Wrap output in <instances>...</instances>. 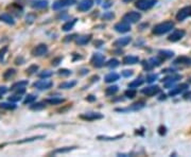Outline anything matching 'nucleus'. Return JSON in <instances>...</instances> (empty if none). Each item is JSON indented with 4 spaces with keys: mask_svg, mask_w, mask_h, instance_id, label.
Returning a JSON list of instances; mask_svg holds the SVG:
<instances>
[{
    "mask_svg": "<svg viewBox=\"0 0 191 157\" xmlns=\"http://www.w3.org/2000/svg\"><path fill=\"white\" fill-rule=\"evenodd\" d=\"M173 28H174V22L171 20H167V21H164V22H160L158 23V25H156L155 27L153 28L152 32H153V34H155V35H164V34L170 32Z\"/></svg>",
    "mask_w": 191,
    "mask_h": 157,
    "instance_id": "obj_1",
    "label": "nucleus"
},
{
    "mask_svg": "<svg viewBox=\"0 0 191 157\" xmlns=\"http://www.w3.org/2000/svg\"><path fill=\"white\" fill-rule=\"evenodd\" d=\"M157 0H137L135 6L140 11H148L156 4Z\"/></svg>",
    "mask_w": 191,
    "mask_h": 157,
    "instance_id": "obj_2",
    "label": "nucleus"
},
{
    "mask_svg": "<svg viewBox=\"0 0 191 157\" xmlns=\"http://www.w3.org/2000/svg\"><path fill=\"white\" fill-rule=\"evenodd\" d=\"M181 79H182L181 74L173 73V74H171V76L166 77V78L162 80V83H164L165 87L168 88V89H170V88H172L173 86L175 85V83H176V82H179Z\"/></svg>",
    "mask_w": 191,
    "mask_h": 157,
    "instance_id": "obj_3",
    "label": "nucleus"
},
{
    "mask_svg": "<svg viewBox=\"0 0 191 157\" xmlns=\"http://www.w3.org/2000/svg\"><path fill=\"white\" fill-rule=\"evenodd\" d=\"M76 3H77V0H56V1L53 2L52 9L55 11L62 10V9L67 8V6H71Z\"/></svg>",
    "mask_w": 191,
    "mask_h": 157,
    "instance_id": "obj_4",
    "label": "nucleus"
},
{
    "mask_svg": "<svg viewBox=\"0 0 191 157\" xmlns=\"http://www.w3.org/2000/svg\"><path fill=\"white\" fill-rule=\"evenodd\" d=\"M141 18V14L138 12H134V11H131V12H128L125 15L123 16V21H126L128 23H136L137 21H139Z\"/></svg>",
    "mask_w": 191,
    "mask_h": 157,
    "instance_id": "obj_5",
    "label": "nucleus"
},
{
    "mask_svg": "<svg viewBox=\"0 0 191 157\" xmlns=\"http://www.w3.org/2000/svg\"><path fill=\"white\" fill-rule=\"evenodd\" d=\"M145 105V103L143 101H139L134 104H132L130 107H126V108H116V111H119V113H128V111H140L141 108H143Z\"/></svg>",
    "mask_w": 191,
    "mask_h": 157,
    "instance_id": "obj_6",
    "label": "nucleus"
},
{
    "mask_svg": "<svg viewBox=\"0 0 191 157\" xmlns=\"http://www.w3.org/2000/svg\"><path fill=\"white\" fill-rule=\"evenodd\" d=\"M90 63H91V65H93L94 67L101 68L103 65H104V63H105L104 55L101 54V53H95V54L93 55V57H91Z\"/></svg>",
    "mask_w": 191,
    "mask_h": 157,
    "instance_id": "obj_7",
    "label": "nucleus"
},
{
    "mask_svg": "<svg viewBox=\"0 0 191 157\" xmlns=\"http://www.w3.org/2000/svg\"><path fill=\"white\" fill-rule=\"evenodd\" d=\"M186 31L185 30H182V29H176L168 36V40L169 42H172V43H176L179 40H181L182 38L185 36Z\"/></svg>",
    "mask_w": 191,
    "mask_h": 157,
    "instance_id": "obj_8",
    "label": "nucleus"
},
{
    "mask_svg": "<svg viewBox=\"0 0 191 157\" xmlns=\"http://www.w3.org/2000/svg\"><path fill=\"white\" fill-rule=\"evenodd\" d=\"M191 16V6H184L183 9H181V10L177 12L176 14V20L177 21H184L186 18H188V17Z\"/></svg>",
    "mask_w": 191,
    "mask_h": 157,
    "instance_id": "obj_9",
    "label": "nucleus"
},
{
    "mask_svg": "<svg viewBox=\"0 0 191 157\" xmlns=\"http://www.w3.org/2000/svg\"><path fill=\"white\" fill-rule=\"evenodd\" d=\"M33 86L35 88H37L38 90H47L52 87L53 82L49 81V80H46V79H43V80H39V81L35 82V83L33 84Z\"/></svg>",
    "mask_w": 191,
    "mask_h": 157,
    "instance_id": "obj_10",
    "label": "nucleus"
},
{
    "mask_svg": "<svg viewBox=\"0 0 191 157\" xmlns=\"http://www.w3.org/2000/svg\"><path fill=\"white\" fill-rule=\"evenodd\" d=\"M103 118V115L100 113H86L80 115V119L85 120V121H96Z\"/></svg>",
    "mask_w": 191,
    "mask_h": 157,
    "instance_id": "obj_11",
    "label": "nucleus"
},
{
    "mask_svg": "<svg viewBox=\"0 0 191 157\" xmlns=\"http://www.w3.org/2000/svg\"><path fill=\"white\" fill-rule=\"evenodd\" d=\"M48 52V46L46 44H39L32 50V55L33 56H42Z\"/></svg>",
    "mask_w": 191,
    "mask_h": 157,
    "instance_id": "obj_12",
    "label": "nucleus"
},
{
    "mask_svg": "<svg viewBox=\"0 0 191 157\" xmlns=\"http://www.w3.org/2000/svg\"><path fill=\"white\" fill-rule=\"evenodd\" d=\"M114 29L119 33H126V32L131 31V25L126 21H120V22L116 23Z\"/></svg>",
    "mask_w": 191,
    "mask_h": 157,
    "instance_id": "obj_13",
    "label": "nucleus"
},
{
    "mask_svg": "<svg viewBox=\"0 0 191 157\" xmlns=\"http://www.w3.org/2000/svg\"><path fill=\"white\" fill-rule=\"evenodd\" d=\"M94 5V0H81L78 4V10L81 12H87Z\"/></svg>",
    "mask_w": 191,
    "mask_h": 157,
    "instance_id": "obj_14",
    "label": "nucleus"
},
{
    "mask_svg": "<svg viewBox=\"0 0 191 157\" xmlns=\"http://www.w3.org/2000/svg\"><path fill=\"white\" fill-rule=\"evenodd\" d=\"M188 87H189V86H188L187 83H183V84H181V85L176 86V87H172V89H171L170 92H169V96L174 97V96H177V94H183L185 90H187Z\"/></svg>",
    "mask_w": 191,
    "mask_h": 157,
    "instance_id": "obj_15",
    "label": "nucleus"
},
{
    "mask_svg": "<svg viewBox=\"0 0 191 157\" xmlns=\"http://www.w3.org/2000/svg\"><path fill=\"white\" fill-rule=\"evenodd\" d=\"M131 42H132V37H130V36H123V37H120L117 40H115L113 46L116 47V48H121V47L128 46Z\"/></svg>",
    "mask_w": 191,
    "mask_h": 157,
    "instance_id": "obj_16",
    "label": "nucleus"
},
{
    "mask_svg": "<svg viewBox=\"0 0 191 157\" xmlns=\"http://www.w3.org/2000/svg\"><path fill=\"white\" fill-rule=\"evenodd\" d=\"M159 91H160V88L158 87L157 85L149 86V87L143 88V89L141 90V92H142L143 94H145V96H148V97H153V96H155V94H159Z\"/></svg>",
    "mask_w": 191,
    "mask_h": 157,
    "instance_id": "obj_17",
    "label": "nucleus"
},
{
    "mask_svg": "<svg viewBox=\"0 0 191 157\" xmlns=\"http://www.w3.org/2000/svg\"><path fill=\"white\" fill-rule=\"evenodd\" d=\"M91 37H93V35H91V34L79 36V37L76 38V43H77V45H79V46H84V45H87L89 42H90Z\"/></svg>",
    "mask_w": 191,
    "mask_h": 157,
    "instance_id": "obj_18",
    "label": "nucleus"
},
{
    "mask_svg": "<svg viewBox=\"0 0 191 157\" xmlns=\"http://www.w3.org/2000/svg\"><path fill=\"white\" fill-rule=\"evenodd\" d=\"M139 62V57L135 56V55H126L122 60V63L124 65H135Z\"/></svg>",
    "mask_w": 191,
    "mask_h": 157,
    "instance_id": "obj_19",
    "label": "nucleus"
},
{
    "mask_svg": "<svg viewBox=\"0 0 191 157\" xmlns=\"http://www.w3.org/2000/svg\"><path fill=\"white\" fill-rule=\"evenodd\" d=\"M0 20L8 23V25H11V26H13L15 23L14 18H13L12 15L9 14V13H3V14L0 15Z\"/></svg>",
    "mask_w": 191,
    "mask_h": 157,
    "instance_id": "obj_20",
    "label": "nucleus"
},
{
    "mask_svg": "<svg viewBox=\"0 0 191 157\" xmlns=\"http://www.w3.org/2000/svg\"><path fill=\"white\" fill-rule=\"evenodd\" d=\"M47 5H48V1L47 0H36V1H33L31 4V6L33 9H45L47 8Z\"/></svg>",
    "mask_w": 191,
    "mask_h": 157,
    "instance_id": "obj_21",
    "label": "nucleus"
},
{
    "mask_svg": "<svg viewBox=\"0 0 191 157\" xmlns=\"http://www.w3.org/2000/svg\"><path fill=\"white\" fill-rule=\"evenodd\" d=\"M28 84H29V82L26 81V80H22V81L16 82V83H14L12 86H11V90L15 91V90L20 89V88H26V86H28Z\"/></svg>",
    "mask_w": 191,
    "mask_h": 157,
    "instance_id": "obj_22",
    "label": "nucleus"
},
{
    "mask_svg": "<svg viewBox=\"0 0 191 157\" xmlns=\"http://www.w3.org/2000/svg\"><path fill=\"white\" fill-rule=\"evenodd\" d=\"M175 65H189L191 64V59H189L188 56H179L176 60L174 61Z\"/></svg>",
    "mask_w": 191,
    "mask_h": 157,
    "instance_id": "obj_23",
    "label": "nucleus"
},
{
    "mask_svg": "<svg viewBox=\"0 0 191 157\" xmlns=\"http://www.w3.org/2000/svg\"><path fill=\"white\" fill-rule=\"evenodd\" d=\"M8 9L12 11L13 13H15L17 16H20V15L22 14V6H20L19 4H17V3L11 4V5L8 6Z\"/></svg>",
    "mask_w": 191,
    "mask_h": 157,
    "instance_id": "obj_24",
    "label": "nucleus"
},
{
    "mask_svg": "<svg viewBox=\"0 0 191 157\" xmlns=\"http://www.w3.org/2000/svg\"><path fill=\"white\" fill-rule=\"evenodd\" d=\"M119 78H120V76L118 73H116V72H111V73L105 76L104 81L106 82V83H113V82L118 81Z\"/></svg>",
    "mask_w": 191,
    "mask_h": 157,
    "instance_id": "obj_25",
    "label": "nucleus"
},
{
    "mask_svg": "<svg viewBox=\"0 0 191 157\" xmlns=\"http://www.w3.org/2000/svg\"><path fill=\"white\" fill-rule=\"evenodd\" d=\"M77 147H66V148H59V149L54 150V151L52 152V154H64V153H69V152L73 151V150H76Z\"/></svg>",
    "mask_w": 191,
    "mask_h": 157,
    "instance_id": "obj_26",
    "label": "nucleus"
},
{
    "mask_svg": "<svg viewBox=\"0 0 191 157\" xmlns=\"http://www.w3.org/2000/svg\"><path fill=\"white\" fill-rule=\"evenodd\" d=\"M77 20H78V19L74 18V19H72V20H69V21H67V22H65L63 26H62V30L65 32L70 31V30L74 27V25L77 23Z\"/></svg>",
    "mask_w": 191,
    "mask_h": 157,
    "instance_id": "obj_27",
    "label": "nucleus"
},
{
    "mask_svg": "<svg viewBox=\"0 0 191 157\" xmlns=\"http://www.w3.org/2000/svg\"><path fill=\"white\" fill-rule=\"evenodd\" d=\"M162 61H164V60L160 56H156V57H151L148 62H149V64L152 66V68H154V67H158V66L162 65Z\"/></svg>",
    "mask_w": 191,
    "mask_h": 157,
    "instance_id": "obj_28",
    "label": "nucleus"
},
{
    "mask_svg": "<svg viewBox=\"0 0 191 157\" xmlns=\"http://www.w3.org/2000/svg\"><path fill=\"white\" fill-rule=\"evenodd\" d=\"M123 136H124V134H120V135H117V136H114V137L102 136V135H100V136L97 137V139H98V140H104V141H113V140H118V139H121Z\"/></svg>",
    "mask_w": 191,
    "mask_h": 157,
    "instance_id": "obj_29",
    "label": "nucleus"
},
{
    "mask_svg": "<svg viewBox=\"0 0 191 157\" xmlns=\"http://www.w3.org/2000/svg\"><path fill=\"white\" fill-rule=\"evenodd\" d=\"M44 138H45L44 135H39V136H34V137H31V138H25V139H21V140L16 141V142H15V143H17V145H21V143L31 142V141H35V140H38V139H44Z\"/></svg>",
    "mask_w": 191,
    "mask_h": 157,
    "instance_id": "obj_30",
    "label": "nucleus"
},
{
    "mask_svg": "<svg viewBox=\"0 0 191 157\" xmlns=\"http://www.w3.org/2000/svg\"><path fill=\"white\" fill-rule=\"evenodd\" d=\"M45 102H46L47 104H50V105H59V104H62V103L65 102V100L62 98H49V99H46Z\"/></svg>",
    "mask_w": 191,
    "mask_h": 157,
    "instance_id": "obj_31",
    "label": "nucleus"
},
{
    "mask_svg": "<svg viewBox=\"0 0 191 157\" xmlns=\"http://www.w3.org/2000/svg\"><path fill=\"white\" fill-rule=\"evenodd\" d=\"M158 54H159L158 56H160L162 60H167V59L172 57L173 55H174V52L170 50H160L159 52H158Z\"/></svg>",
    "mask_w": 191,
    "mask_h": 157,
    "instance_id": "obj_32",
    "label": "nucleus"
},
{
    "mask_svg": "<svg viewBox=\"0 0 191 157\" xmlns=\"http://www.w3.org/2000/svg\"><path fill=\"white\" fill-rule=\"evenodd\" d=\"M76 85H77V81H68V82L61 83L59 87L61 88V89H70V88L74 87Z\"/></svg>",
    "mask_w": 191,
    "mask_h": 157,
    "instance_id": "obj_33",
    "label": "nucleus"
},
{
    "mask_svg": "<svg viewBox=\"0 0 191 157\" xmlns=\"http://www.w3.org/2000/svg\"><path fill=\"white\" fill-rule=\"evenodd\" d=\"M46 107V102H38V103H32V105H30V109L32 111H42Z\"/></svg>",
    "mask_w": 191,
    "mask_h": 157,
    "instance_id": "obj_34",
    "label": "nucleus"
},
{
    "mask_svg": "<svg viewBox=\"0 0 191 157\" xmlns=\"http://www.w3.org/2000/svg\"><path fill=\"white\" fill-rule=\"evenodd\" d=\"M15 74H16V70L13 69V68H10V69L5 70V71H4V73H3L4 81H9V80H11L13 77L15 76Z\"/></svg>",
    "mask_w": 191,
    "mask_h": 157,
    "instance_id": "obj_35",
    "label": "nucleus"
},
{
    "mask_svg": "<svg viewBox=\"0 0 191 157\" xmlns=\"http://www.w3.org/2000/svg\"><path fill=\"white\" fill-rule=\"evenodd\" d=\"M143 82H145V80H143L142 78H138V79L134 80V81L131 82V83L128 84V88H138L139 86L142 85Z\"/></svg>",
    "mask_w": 191,
    "mask_h": 157,
    "instance_id": "obj_36",
    "label": "nucleus"
},
{
    "mask_svg": "<svg viewBox=\"0 0 191 157\" xmlns=\"http://www.w3.org/2000/svg\"><path fill=\"white\" fill-rule=\"evenodd\" d=\"M0 108H3V109H9V111H12V109L16 108V105L14 104V102H3V103H0Z\"/></svg>",
    "mask_w": 191,
    "mask_h": 157,
    "instance_id": "obj_37",
    "label": "nucleus"
},
{
    "mask_svg": "<svg viewBox=\"0 0 191 157\" xmlns=\"http://www.w3.org/2000/svg\"><path fill=\"white\" fill-rule=\"evenodd\" d=\"M118 90H119V87H118V86H116V85L109 86V87H107L106 89H105V94H106L107 96H113V94H115Z\"/></svg>",
    "mask_w": 191,
    "mask_h": 157,
    "instance_id": "obj_38",
    "label": "nucleus"
},
{
    "mask_svg": "<svg viewBox=\"0 0 191 157\" xmlns=\"http://www.w3.org/2000/svg\"><path fill=\"white\" fill-rule=\"evenodd\" d=\"M105 65H106V67H108V68H116L120 65V62L116 59H111V60H109Z\"/></svg>",
    "mask_w": 191,
    "mask_h": 157,
    "instance_id": "obj_39",
    "label": "nucleus"
},
{
    "mask_svg": "<svg viewBox=\"0 0 191 157\" xmlns=\"http://www.w3.org/2000/svg\"><path fill=\"white\" fill-rule=\"evenodd\" d=\"M38 70V66L37 65H31L30 67H28L27 69H26V73L28 74V76H32V74L36 73V71Z\"/></svg>",
    "mask_w": 191,
    "mask_h": 157,
    "instance_id": "obj_40",
    "label": "nucleus"
},
{
    "mask_svg": "<svg viewBox=\"0 0 191 157\" xmlns=\"http://www.w3.org/2000/svg\"><path fill=\"white\" fill-rule=\"evenodd\" d=\"M35 100H36V96H35V94H28V96L26 97L25 100H23V104H25V105L32 104V103H33Z\"/></svg>",
    "mask_w": 191,
    "mask_h": 157,
    "instance_id": "obj_41",
    "label": "nucleus"
},
{
    "mask_svg": "<svg viewBox=\"0 0 191 157\" xmlns=\"http://www.w3.org/2000/svg\"><path fill=\"white\" fill-rule=\"evenodd\" d=\"M124 96L128 99H133L134 97H136V90H135V88H130V89H128L124 92Z\"/></svg>",
    "mask_w": 191,
    "mask_h": 157,
    "instance_id": "obj_42",
    "label": "nucleus"
},
{
    "mask_svg": "<svg viewBox=\"0 0 191 157\" xmlns=\"http://www.w3.org/2000/svg\"><path fill=\"white\" fill-rule=\"evenodd\" d=\"M34 20H36L35 13H29V14L26 16V22L27 23H32V22H34Z\"/></svg>",
    "mask_w": 191,
    "mask_h": 157,
    "instance_id": "obj_43",
    "label": "nucleus"
},
{
    "mask_svg": "<svg viewBox=\"0 0 191 157\" xmlns=\"http://www.w3.org/2000/svg\"><path fill=\"white\" fill-rule=\"evenodd\" d=\"M157 79H158V76L156 73H150V74H148L147 76L145 81H147L148 83H153V82H155Z\"/></svg>",
    "mask_w": 191,
    "mask_h": 157,
    "instance_id": "obj_44",
    "label": "nucleus"
},
{
    "mask_svg": "<svg viewBox=\"0 0 191 157\" xmlns=\"http://www.w3.org/2000/svg\"><path fill=\"white\" fill-rule=\"evenodd\" d=\"M21 100V94H16L15 92V94H13V96H11V97H9V101L10 102H18V101H20Z\"/></svg>",
    "mask_w": 191,
    "mask_h": 157,
    "instance_id": "obj_45",
    "label": "nucleus"
},
{
    "mask_svg": "<svg viewBox=\"0 0 191 157\" xmlns=\"http://www.w3.org/2000/svg\"><path fill=\"white\" fill-rule=\"evenodd\" d=\"M52 74H53L52 71H49V70H45V71L40 72V73L38 74V77H39L40 79H48V78H50Z\"/></svg>",
    "mask_w": 191,
    "mask_h": 157,
    "instance_id": "obj_46",
    "label": "nucleus"
},
{
    "mask_svg": "<svg viewBox=\"0 0 191 157\" xmlns=\"http://www.w3.org/2000/svg\"><path fill=\"white\" fill-rule=\"evenodd\" d=\"M115 17V14L113 12H105L104 14L102 15V18L104 20H111V19Z\"/></svg>",
    "mask_w": 191,
    "mask_h": 157,
    "instance_id": "obj_47",
    "label": "nucleus"
},
{
    "mask_svg": "<svg viewBox=\"0 0 191 157\" xmlns=\"http://www.w3.org/2000/svg\"><path fill=\"white\" fill-rule=\"evenodd\" d=\"M9 50V47L8 46H4L3 48L0 49V63H2L3 62V59H4V55H5L6 51Z\"/></svg>",
    "mask_w": 191,
    "mask_h": 157,
    "instance_id": "obj_48",
    "label": "nucleus"
},
{
    "mask_svg": "<svg viewBox=\"0 0 191 157\" xmlns=\"http://www.w3.org/2000/svg\"><path fill=\"white\" fill-rule=\"evenodd\" d=\"M62 61H63V57L57 56V57H55V59L52 60V62H51V65H52L53 67H56V66L60 65V63H62Z\"/></svg>",
    "mask_w": 191,
    "mask_h": 157,
    "instance_id": "obj_49",
    "label": "nucleus"
},
{
    "mask_svg": "<svg viewBox=\"0 0 191 157\" xmlns=\"http://www.w3.org/2000/svg\"><path fill=\"white\" fill-rule=\"evenodd\" d=\"M57 73H59L60 76H62V77H68V76H70V74H71V71H70V70H68V69H60Z\"/></svg>",
    "mask_w": 191,
    "mask_h": 157,
    "instance_id": "obj_50",
    "label": "nucleus"
},
{
    "mask_svg": "<svg viewBox=\"0 0 191 157\" xmlns=\"http://www.w3.org/2000/svg\"><path fill=\"white\" fill-rule=\"evenodd\" d=\"M166 133H167V128H166V126L160 125L159 128H158V134H159L160 136H164V135H166Z\"/></svg>",
    "mask_w": 191,
    "mask_h": 157,
    "instance_id": "obj_51",
    "label": "nucleus"
},
{
    "mask_svg": "<svg viewBox=\"0 0 191 157\" xmlns=\"http://www.w3.org/2000/svg\"><path fill=\"white\" fill-rule=\"evenodd\" d=\"M133 70H124V71H122V76L124 77V78H130V77L133 76Z\"/></svg>",
    "mask_w": 191,
    "mask_h": 157,
    "instance_id": "obj_52",
    "label": "nucleus"
},
{
    "mask_svg": "<svg viewBox=\"0 0 191 157\" xmlns=\"http://www.w3.org/2000/svg\"><path fill=\"white\" fill-rule=\"evenodd\" d=\"M142 66H143V68H145V70H148V71H149V70H151V69H153V68H152V66L150 65L149 64V62L148 61H145L142 63Z\"/></svg>",
    "mask_w": 191,
    "mask_h": 157,
    "instance_id": "obj_53",
    "label": "nucleus"
},
{
    "mask_svg": "<svg viewBox=\"0 0 191 157\" xmlns=\"http://www.w3.org/2000/svg\"><path fill=\"white\" fill-rule=\"evenodd\" d=\"M6 91H8V88H6L5 86H0V97L3 96Z\"/></svg>",
    "mask_w": 191,
    "mask_h": 157,
    "instance_id": "obj_54",
    "label": "nucleus"
},
{
    "mask_svg": "<svg viewBox=\"0 0 191 157\" xmlns=\"http://www.w3.org/2000/svg\"><path fill=\"white\" fill-rule=\"evenodd\" d=\"M25 63V60L22 59V57H17L16 60H15V64L16 65H21V64Z\"/></svg>",
    "mask_w": 191,
    "mask_h": 157,
    "instance_id": "obj_55",
    "label": "nucleus"
},
{
    "mask_svg": "<svg viewBox=\"0 0 191 157\" xmlns=\"http://www.w3.org/2000/svg\"><path fill=\"white\" fill-rule=\"evenodd\" d=\"M86 101H88V102H94V101H96V97L95 96H88L86 98Z\"/></svg>",
    "mask_w": 191,
    "mask_h": 157,
    "instance_id": "obj_56",
    "label": "nucleus"
},
{
    "mask_svg": "<svg viewBox=\"0 0 191 157\" xmlns=\"http://www.w3.org/2000/svg\"><path fill=\"white\" fill-rule=\"evenodd\" d=\"M111 1H106V2H104V4H103V8H105V9H107V8H109V6L111 5Z\"/></svg>",
    "mask_w": 191,
    "mask_h": 157,
    "instance_id": "obj_57",
    "label": "nucleus"
},
{
    "mask_svg": "<svg viewBox=\"0 0 191 157\" xmlns=\"http://www.w3.org/2000/svg\"><path fill=\"white\" fill-rule=\"evenodd\" d=\"M101 45H103L102 40H96V42H95V46L96 47H101Z\"/></svg>",
    "mask_w": 191,
    "mask_h": 157,
    "instance_id": "obj_58",
    "label": "nucleus"
},
{
    "mask_svg": "<svg viewBox=\"0 0 191 157\" xmlns=\"http://www.w3.org/2000/svg\"><path fill=\"white\" fill-rule=\"evenodd\" d=\"M74 36H76V35H71V36H66V37H67V38H65V39H64V40H65V42H68V40H71L72 39V38H73L74 37Z\"/></svg>",
    "mask_w": 191,
    "mask_h": 157,
    "instance_id": "obj_59",
    "label": "nucleus"
},
{
    "mask_svg": "<svg viewBox=\"0 0 191 157\" xmlns=\"http://www.w3.org/2000/svg\"><path fill=\"white\" fill-rule=\"evenodd\" d=\"M81 71H82V72H80V74H86V73H88V69H82Z\"/></svg>",
    "mask_w": 191,
    "mask_h": 157,
    "instance_id": "obj_60",
    "label": "nucleus"
},
{
    "mask_svg": "<svg viewBox=\"0 0 191 157\" xmlns=\"http://www.w3.org/2000/svg\"><path fill=\"white\" fill-rule=\"evenodd\" d=\"M166 98H167L166 94H162V96H160V98H159V100H165Z\"/></svg>",
    "mask_w": 191,
    "mask_h": 157,
    "instance_id": "obj_61",
    "label": "nucleus"
},
{
    "mask_svg": "<svg viewBox=\"0 0 191 157\" xmlns=\"http://www.w3.org/2000/svg\"><path fill=\"white\" fill-rule=\"evenodd\" d=\"M122 1H123V2H124V3H128V2L133 1V0H122Z\"/></svg>",
    "mask_w": 191,
    "mask_h": 157,
    "instance_id": "obj_62",
    "label": "nucleus"
}]
</instances>
